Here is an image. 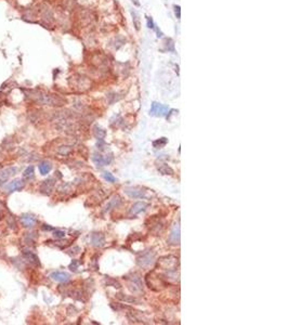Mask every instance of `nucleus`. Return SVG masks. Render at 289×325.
<instances>
[{"label":"nucleus","instance_id":"f257e3e1","mask_svg":"<svg viewBox=\"0 0 289 325\" xmlns=\"http://www.w3.org/2000/svg\"><path fill=\"white\" fill-rule=\"evenodd\" d=\"M37 101L41 104L44 105H61V99H59L56 96L52 94H47V93H40L39 96H37Z\"/></svg>","mask_w":289,"mask_h":325},{"label":"nucleus","instance_id":"f03ea898","mask_svg":"<svg viewBox=\"0 0 289 325\" xmlns=\"http://www.w3.org/2000/svg\"><path fill=\"white\" fill-rule=\"evenodd\" d=\"M18 171H20V169L16 167H9V168L1 170L0 171V186H2L4 184V182L8 181L10 178L18 174Z\"/></svg>","mask_w":289,"mask_h":325},{"label":"nucleus","instance_id":"7ed1b4c3","mask_svg":"<svg viewBox=\"0 0 289 325\" xmlns=\"http://www.w3.org/2000/svg\"><path fill=\"white\" fill-rule=\"evenodd\" d=\"M168 106L159 104L157 102H153L152 103V107L150 110V113L154 116H165L168 113Z\"/></svg>","mask_w":289,"mask_h":325},{"label":"nucleus","instance_id":"20e7f679","mask_svg":"<svg viewBox=\"0 0 289 325\" xmlns=\"http://www.w3.org/2000/svg\"><path fill=\"white\" fill-rule=\"evenodd\" d=\"M154 262V254H152L150 251L144 253L138 258V263L141 267H150V265H153Z\"/></svg>","mask_w":289,"mask_h":325},{"label":"nucleus","instance_id":"39448f33","mask_svg":"<svg viewBox=\"0 0 289 325\" xmlns=\"http://www.w3.org/2000/svg\"><path fill=\"white\" fill-rule=\"evenodd\" d=\"M25 186V183L21 180V179H15L13 181H11L10 183H8L6 185V191L8 193H12L15 191H21Z\"/></svg>","mask_w":289,"mask_h":325},{"label":"nucleus","instance_id":"423d86ee","mask_svg":"<svg viewBox=\"0 0 289 325\" xmlns=\"http://www.w3.org/2000/svg\"><path fill=\"white\" fill-rule=\"evenodd\" d=\"M54 183H55V180L54 179H52V178L44 180L40 186V192L42 193V194H46V195H50L51 192L53 191Z\"/></svg>","mask_w":289,"mask_h":325},{"label":"nucleus","instance_id":"0eeeda50","mask_svg":"<svg viewBox=\"0 0 289 325\" xmlns=\"http://www.w3.org/2000/svg\"><path fill=\"white\" fill-rule=\"evenodd\" d=\"M21 222L25 228H33L37 223V219L34 215L24 214L21 216Z\"/></svg>","mask_w":289,"mask_h":325},{"label":"nucleus","instance_id":"6e6552de","mask_svg":"<svg viewBox=\"0 0 289 325\" xmlns=\"http://www.w3.org/2000/svg\"><path fill=\"white\" fill-rule=\"evenodd\" d=\"M124 193L132 198H142L145 196V191H143L139 188H126Z\"/></svg>","mask_w":289,"mask_h":325},{"label":"nucleus","instance_id":"1a4fd4ad","mask_svg":"<svg viewBox=\"0 0 289 325\" xmlns=\"http://www.w3.org/2000/svg\"><path fill=\"white\" fill-rule=\"evenodd\" d=\"M91 244L95 247H102L105 244V236L102 233H93L91 235Z\"/></svg>","mask_w":289,"mask_h":325},{"label":"nucleus","instance_id":"9d476101","mask_svg":"<svg viewBox=\"0 0 289 325\" xmlns=\"http://www.w3.org/2000/svg\"><path fill=\"white\" fill-rule=\"evenodd\" d=\"M50 277H51L52 280H54V281L56 282H61V283H63V282H67L70 281V274L66 273V272H61V271H55V272H53V273L50 274Z\"/></svg>","mask_w":289,"mask_h":325},{"label":"nucleus","instance_id":"9b49d317","mask_svg":"<svg viewBox=\"0 0 289 325\" xmlns=\"http://www.w3.org/2000/svg\"><path fill=\"white\" fill-rule=\"evenodd\" d=\"M129 288L133 292H139L142 289V283H141V279L139 275L131 277L130 283H129Z\"/></svg>","mask_w":289,"mask_h":325},{"label":"nucleus","instance_id":"f8f14e48","mask_svg":"<svg viewBox=\"0 0 289 325\" xmlns=\"http://www.w3.org/2000/svg\"><path fill=\"white\" fill-rule=\"evenodd\" d=\"M147 206H148V204L144 203V202H138V203L133 204V206L131 207V209H130V214L131 215L139 214V212H141V211L145 210V209L147 208Z\"/></svg>","mask_w":289,"mask_h":325},{"label":"nucleus","instance_id":"ddd939ff","mask_svg":"<svg viewBox=\"0 0 289 325\" xmlns=\"http://www.w3.org/2000/svg\"><path fill=\"white\" fill-rule=\"evenodd\" d=\"M169 242L171 244H179L180 243V228L179 227H174L172 229L170 235H169Z\"/></svg>","mask_w":289,"mask_h":325},{"label":"nucleus","instance_id":"4468645a","mask_svg":"<svg viewBox=\"0 0 289 325\" xmlns=\"http://www.w3.org/2000/svg\"><path fill=\"white\" fill-rule=\"evenodd\" d=\"M24 258L28 261L30 263H32V265H35V266H40V262H39V259H38V257H37L34 253H32V251H24Z\"/></svg>","mask_w":289,"mask_h":325},{"label":"nucleus","instance_id":"2eb2a0df","mask_svg":"<svg viewBox=\"0 0 289 325\" xmlns=\"http://www.w3.org/2000/svg\"><path fill=\"white\" fill-rule=\"evenodd\" d=\"M110 160H112V158H107V157H104V156L102 155H98V154H94V156H93V162H95V165L99 167H102L104 166V165H106V164H108V162H110Z\"/></svg>","mask_w":289,"mask_h":325},{"label":"nucleus","instance_id":"dca6fc26","mask_svg":"<svg viewBox=\"0 0 289 325\" xmlns=\"http://www.w3.org/2000/svg\"><path fill=\"white\" fill-rule=\"evenodd\" d=\"M120 203H121L120 197H119L118 195L114 196L113 198H112V200H110V202L107 203V205L105 206V209H104V210H105V211H110V209H113V208H116V207H117Z\"/></svg>","mask_w":289,"mask_h":325},{"label":"nucleus","instance_id":"f3484780","mask_svg":"<svg viewBox=\"0 0 289 325\" xmlns=\"http://www.w3.org/2000/svg\"><path fill=\"white\" fill-rule=\"evenodd\" d=\"M51 169H52L51 162H47V160H44V162L39 165V171H40V174H42V176L48 174L49 172H50V170Z\"/></svg>","mask_w":289,"mask_h":325},{"label":"nucleus","instance_id":"a211bd4d","mask_svg":"<svg viewBox=\"0 0 289 325\" xmlns=\"http://www.w3.org/2000/svg\"><path fill=\"white\" fill-rule=\"evenodd\" d=\"M117 298L120 299L121 301H124V302L128 303H139V300L132 297V296H128V295H124V294H117Z\"/></svg>","mask_w":289,"mask_h":325},{"label":"nucleus","instance_id":"6ab92c4d","mask_svg":"<svg viewBox=\"0 0 289 325\" xmlns=\"http://www.w3.org/2000/svg\"><path fill=\"white\" fill-rule=\"evenodd\" d=\"M93 133H94L95 138H98L99 140L104 139L105 136H106V131H105V130H103L101 127H99V126H95L94 127V129H93Z\"/></svg>","mask_w":289,"mask_h":325},{"label":"nucleus","instance_id":"aec40b11","mask_svg":"<svg viewBox=\"0 0 289 325\" xmlns=\"http://www.w3.org/2000/svg\"><path fill=\"white\" fill-rule=\"evenodd\" d=\"M158 171L162 174H173V170L168 165H161L160 167H158Z\"/></svg>","mask_w":289,"mask_h":325},{"label":"nucleus","instance_id":"412c9836","mask_svg":"<svg viewBox=\"0 0 289 325\" xmlns=\"http://www.w3.org/2000/svg\"><path fill=\"white\" fill-rule=\"evenodd\" d=\"M34 174H35V168H34V166H30L25 169L23 176H24V178H26V179H30V178L34 177Z\"/></svg>","mask_w":289,"mask_h":325},{"label":"nucleus","instance_id":"4be33fe9","mask_svg":"<svg viewBox=\"0 0 289 325\" xmlns=\"http://www.w3.org/2000/svg\"><path fill=\"white\" fill-rule=\"evenodd\" d=\"M166 144H167V139H166V138H161L159 140H156L153 142L154 148H162V146H165Z\"/></svg>","mask_w":289,"mask_h":325},{"label":"nucleus","instance_id":"5701e85b","mask_svg":"<svg viewBox=\"0 0 289 325\" xmlns=\"http://www.w3.org/2000/svg\"><path fill=\"white\" fill-rule=\"evenodd\" d=\"M58 152H59V154H61V155H68L70 152H72V148L70 146H66V145H64V146H60V148L58 150Z\"/></svg>","mask_w":289,"mask_h":325},{"label":"nucleus","instance_id":"b1692460","mask_svg":"<svg viewBox=\"0 0 289 325\" xmlns=\"http://www.w3.org/2000/svg\"><path fill=\"white\" fill-rule=\"evenodd\" d=\"M132 16H133V23H134V26H136V30H140V18H139V14L136 13V11H132Z\"/></svg>","mask_w":289,"mask_h":325},{"label":"nucleus","instance_id":"393cba45","mask_svg":"<svg viewBox=\"0 0 289 325\" xmlns=\"http://www.w3.org/2000/svg\"><path fill=\"white\" fill-rule=\"evenodd\" d=\"M103 177H104V179H105L107 182H112V183H113V182L116 181V178L114 177L110 172H104V174H103Z\"/></svg>","mask_w":289,"mask_h":325},{"label":"nucleus","instance_id":"a878e982","mask_svg":"<svg viewBox=\"0 0 289 325\" xmlns=\"http://www.w3.org/2000/svg\"><path fill=\"white\" fill-rule=\"evenodd\" d=\"M53 236H54L55 238H63V237L65 236V232H64V231H61V230H56V231H54V233H53Z\"/></svg>","mask_w":289,"mask_h":325},{"label":"nucleus","instance_id":"bb28decb","mask_svg":"<svg viewBox=\"0 0 289 325\" xmlns=\"http://www.w3.org/2000/svg\"><path fill=\"white\" fill-rule=\"evenodd\" d=\"M146 21H147V27H148V28H155L153 20L150 19V16H146Z\"/></svg>","mask_w":289,"mask_h":325},{"label":"nucleus","instance_id":"cd10ccee","mask_svg":"<svg viewBox=\"0 0 289 325\" xmlns=\"http://www.w3.org/2000/svg\"><path fill=\"white\" fill-rule=\"evenodd\" d=\"M77 267H78V262H77L76 260H73V262L70 265V269L73 270V271H75V270L77 269Z\"/></svg>","mask_w":289,"mask_h":325},{"label":"nucleus","instance_id":"c85d7f7f","mask_svg":"<svg viewBox=\"0 0 289 325\" xmlns=\"http://www.w3.org/2000/svg\"><path fill=\"white\" fill-rule=\"evenodd\" d=\"M174 9H176V15L178 19H180L181 18V8H180V6H176L174 7Z\"/></svg>","mask_w":289,"mask_h":325},{"label":"nucleus","instance_id":"c756f323","mask_svg":"<svg viewBox=\"0 0 289 325\" xmlns=\"http://www.w3.org/2000/svg\"><path fill=\"white\" fill-rule=\"evenodd\" d=\"M42 230H47V231H51V230H53V228H52V227H49V225H47V224H44V225H42Z\"/></svg>","mask_w":289,"mask_h":325},{"label":"nucleus","instance_id":"7c9ffc66","mask_svg":"<svg viewBox=\"0 0 289 325\" xmlns=\"http://www.w3.org/2000/svg\"><path fill=\"white\" fill-rule=\"evenodd\" d=\"M132 2H133V4H136V6H140V2H139V0H131Z\"/></svg>","mask_w":289,"mask_h":325}]
</instances>
